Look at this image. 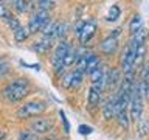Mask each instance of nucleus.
I'll use <instances>...</instances> for the list:
<instances>
[{
    "label": "nucleus",
    "instance_id": "nucleus-9",
    "mask_svg": "<svg viewBox=\"0 0 149 140\" xmlns=\"http://www.w3.org/2000/svg\"><path fill=\"white\" fill-rule=\"evenodd\" d=\"M121 73L118 69H110L106 72V76H104V86L107 89H115L118 84H121Z\"/></svg>",
    "mask_w": 149,
    "mask_h": 140
},
{
    "label": "nucleus",
    "instance_id": "nucleus-23",
    "mask_svg": "<svg viewBox=\"0 0 149 140\" xmlns=\"http://www.w3.org/2000/svg\"><path fill=\"white\" fill-rule=\"evenodd\" d=\"M19 140H39V135L33 131H22L19 134Z\"/></svg>",
    "mask_w": 149,
    "mask_h": 140
},
{
    "label": "nucleus",
    "instance_id": "nucleus-6",
    "mask_svg": "<svg viewBox=\"0 0 149 140\" xmlns=\"http://www.w3.org/2000/svg\"><path fill=\"white\" fill-rule=\"evenodd\" d=\"M135 50L132 45H127L126 50L123 51V58H121V65H123V70L124 73H129V72H134V67H135Z\"/></svg>",
    "mask_w": 149,
    "mask_h": 140
},
{
    "label": "nucleus",
    "instance_id": "nucleus-20",
    "mask_svg": "<svg viewBox=\"0 0 149 140\" xmlns=\"http://www.w3.org/2000/svg\"><path fill=\"white\" fill-rule=\"evenodd\" d=\"M141 23H143L141 17H140V16H134L132 20H130V23H129V31L132 33V34H135L138 30H141V28H143Z\"/></svg>",
    "mask_w": 149,
    "mask_h": 140
},
{
    "label": "nucleus",
    "instance_id": "nucleus-25",
    "mask_svg": "<svg viewBox=\"0 0 149 140\" xmlns=\"http://www.w3.org/2000/svg\"><path fill=\"white\" fill-rule=\"evenodd\" d=\"M0 19H5V20H9V19H13V14L9 13V9L5 6V5L0 3Z\"/></svg>",
    "mask_w": 149,
    "mask_h": 140
},
{
    "label": "nucleus",
    "instance_id": "nucleus-16",
    "mask_svg": "<svg viewBox=\"0 0 149 140\" xmlns=\"http://www.w3.org/2000/svg\"><path fill=\"white\" fill-rule=\"evenodd\" d=\"M30 34L31 33H30V30H28V27H20L17 31H14V39H16L17 42H25Z\"/></svg>",
    "mask_w": 149,
    "mask_h": 140
},
{
    "label": "nucleus",
    "instance_id": "nucleus-26",
    "mask_svg": "<svg viewBox=\"0 0 149 140\" xmlns=\"http://www.w3.org/2000/svg\"><path fill=\"white\" fill-rule=\"evenodd\" d=\"M65 33H67V23H59V25H58V30H56L54 39H62Z\"/></svg>",
    "mask_w": 149,
    "mask_h": 140
},
{
    "label": "nucleus",
    "instance_id": "nucleus-30",
    "mask_svg": "<svg viewBox=\"0 0 149 140\" xmlns=\"http://www.w3.org/2000/svg\"><path fill=\"white\" fill-rule=\"evenodd\" d=\"M72 81H73V72L68 73L67 76L62 79V86H64V87H72Z\"/></svg>",
    "mask_w": 149,
    "mask_h": 140
},
{
    "label": "nucleus",
    "instance_id": "nucleus-3",
    "mask_svg": "<svg viewBox=\"0 0 149 140\" xmlns=\"http://www.w3.org/2000/svg\"><path fill=\"white\" fill-rule=\"evenodd\" d=\"M47 109V103L45 101H28L23 106L19 107V111L16 112V115L19 118H30V117H36L42 114Z\"/></svg>",
    "mask_w": 149,
    "mask_h": 140
},
{
    "label": "nucleus",
    "instance_id": "nucleus-11",
    "mask_svg": "<svg viewBox=\"0 0 149 140\" xmlns=\"http://www.w3.org/2000/svg\"><path fill=\"white\" fill-rule=\"evenodd\" d=\"M102 115H104L106 120H109L113 115H116V100H115V97L109 98V100L106 101V104L102 106Z\"/></svg>",
    "mask_w": 149,
    "mask_h": 140
},
{
    "label": "nucleus",
    "instance_id": "nucleus-18",
    "mask_svg": "<svg viewBox=\"0 0 149 140\" xmlns=\"http://www.w3.org/2000/svg\"><path fill=\"white\" fill-rule=\"evenodd\" d=\"M31 2H23V0H14L13 2V6L16 11L19 13H26V11H30L31 9Z\"/></svg>",
    "mask_w": 149,
    "mask_h": 140
},
{
    "label": "nucleus",
    "instance_id": "nucleus-27",
    "mask_svg": "<svg viewBox=\"0 0 149 140\" xmlns=\"http://www.w3.org/2000/svg\"><path fill=\"white\" fill-rule=\"evenodd\" d=\"M8 25H9V28H11V30L13 31H17L19 30V28H20L22 25H20V23H19V20H17V19L16 17H13V19H9V20H8Z\"/></svg>",
    "mask_w": 149,
    "mask_h": 140
},
{
    "label": "nucleus",
    "instance_id": "nucleus-2",
    "mask_svg": "<svg viewBox=\"0 0 149 140\" xmlns=\"http://www.w3.org/2000/svg\"><path fill=\"white\" fill-rule=\"evenodd\" d=\"M143 114V95L140 92V83L137 81L132 87V98H130V104H129V117L130 120L138 123L141 120Z\"/></svg>",
    "mask_w": 149,
    "mask_h": 140
},
{
    "label": "nucleus",
    "instance_id": "nucleus-17",
    "mask_svg": "<svg viewBox=\"0 0 149 140\" xmlns=\"http://www.w3.org/2000/svg\"><path fill=\"white\" fill-rule=\"evenodd\" d=\"M76 59H78V50L76 48H70L68 50V53L67 56L64 58V65L65 67H68V65H73V64H76Z\"/></svg>",
    "mask_w": 149,
    "mask_h": 140
},
{
    "label": "nucleus",
    "instance_id": "nucleus-15",
    "mask_svg": "<svg viewBox=\"0 0 149 140\" xmlns=\"http://www.w3.org/2000/svg\"><path fill=\"white\" fill-rule=\"evenodd\" d=\"M101 67V59L98 58V56H95L93 55L90 59H88V62H87V65H86V73H88V75H92L93 72H95L96 69H100Z\"/></svg>",
    "mask_w": 149,
    "mask_h": 140
},
{
    "label": "nucleus",
    "instance_id": "nucleus-10",
    "mask_svg": "<svg viewBox=\"0 0 149 140\" xmlns=\"http://www.w3.org/2000/svg\"><path fill=\"white\" fill-rule=\"evenodd\" d=\"M116 48H118V39L112 36H107L104 41L101 42V51L104 55H113Z\"/></svg>",
    "mask_w": 149,
    "mask_h": 140
},
{
    "label": "nucleus",
    "instance_id": "nucleus-22",
    "mask_svg": "<svg viewBox=\"0 0 149 140\" xmlns=\"http://www.w3.org/2000/svg\"><path fill=\"white\" fill-rule=\"evenodd\" d=\"M144 53H146V45L138 47L137 51H135V65H140L144 59Z\"/></svg>",
    "mask_w": 149,
    "mask_h": 140
},
{
    "label": "nucleus",
    "instance_id": "nucleus-32",
    "mask_svg": "<svg viewBox=\"0 0 149 140\" xmlns=\"http://www.w3.org/2000/svg\"><path fill=\"white\" fill-rule=\"evenodd\" d=\"M59 115H61V118H62V121H64V129H65V132H68L70 131V125H68V121H67V118H65V114L62 111L59 112Z\"/></svg>",
    "mask_w": 149,
    "mask_h": 140
},
{
    "label": "nucleus",
    "instance_id": "nucleus-19",
    "mask_svg": "<svg viewBox=\"0 0 149 140\" xmlns=\"http://www.w3.org/2000/svg\"><path fill=\"white\" fill-rule=\"evenodd\" d=\"M120 14H121V9H120L118 5H112L109 13H107V16H106V20L107 22H115L116 19L120 17Z\"/></svg>",
    "mask_w": 149,
    "mask_h": 140
},
{
    "label": "nucleus",
    "instance_id": "nucleus-24",
    "mask_svg": "<svg viewBox=\"0 0 149 140\" xmlns=\"http://www.w3.org/2000/svg\"><path fill=\"white\" fill-rule=\"evenodd\" d=\"M54 2H48V0H40V2H37V6H39L40 11H47L48 13V9H53L54 8Z\"/></svg>",
    "mask_w": 149,
    "mask_h": 140
},
{
    "label": "nucleus",
    "instance_id": "nucleus-33",
    "mask_svg": "<svg viewBox=\"0 0 149 140\" xmlns=\"http://www.w3.org/2000/svg\"><path fill=\"white\" fill-rule=\"evenodd\" d=\"M120 34H121V28H115V30L112 31L109 36H112V37H116V39H118V37H120Z\"/></svg>",
    "mask_w": 149,
    "mask_h": 140
},
{
    "label": "nucleus",
    "instance_id": "nucleus-31",
    "mask_svg": "<svg viewBox=\"0 0 149 140\" xmlns=\"http://www.w3.org/2000/svg\"><path fill=\"white\" fill-rule=\"evenodd\" d=\"M78 131H79V132H81L82 135H88V134H92V128H90V126H86V125H81V126H79V128H78Z\"/></svg>",
    "mask_w": 149,
    "mask_h": 140
},
{
    "label": "nucleus",
    "instance_id": "nucleus-7",
    "mask_svg": "<svg viewBox=\"0 0 149 140\" xmlns=\"http://www.w3.org/2000/svg\"><path fill=\"white\" fill-rule=\"evenodd\" d=\"M54 128V121L48 118V117H44V118H37L31 123V131L36 132L37 135L39 134H47L50 132L51 129Z\"/></svg>",
    "mask_w": 149,
    "mask_h": 140
},
{
    "label": "nucleus",
    "instance_id": "nucleus-4",
    "mask_svg": "<svg viewBox=\"0 0 149 140\" xmlns=\"http://www.w3.org/2000/svg\"><path fill=\"white\" fill-rule=\"evenodd\" d=\"M70 48H72V45H70L68 41H61L58 47H56L54 55H53V65H54V72L58 75H61V72H64V69H65L64 58L67 56Z\"/></svg>",
    "mask_w": 149,
    "mask_h": 140
},
{
    "label": "nucleus",
    "instance_id": "nucleus-21",
    "mask_svg": "<svg viewBox=\"0 0 149 140\" xmlns=\"http://www.w3.org/2000/svg\"><path fill=\"white\" fill-rule=\"evenodd\" d=\"M116 117H118V118H116V120H118V125L121 126V128L127 129V128H129V120H130V117L127 115V109H126V111H121Z\"/></svg>",
    "mask_w": 149,
    "mask_h": 140
},
{
    "label": "nucleus",
    "instance_id": "nucleus-12",
    "mask_svg": "<svg viewBox=\"0 0 149 140\" xmlns=\"http://www.w3.org/2000/svg\"><path fill=\"white\" fill-rule=\"evenodd\" d=\"M101 95H102V90L101 89H98L95 86H90L88 89V95H87V101L90 106H98L101 101Z\"/></svg>",
    "mask_w": 149,
    "mask_h": 140
},
{
    "label": "nucleus",
    "instance_id": "nucleus-28",
    "mask_svg": "<svg viewBox=\"0 0 149 140\" xmlns=\"http://www.w3.org/2000/svg\"><path fill=\"white\" fill-rule=\"evenodd\" d=\"M8 70H9L8 62H5L3 58H0V76H3L5 73H8Z\"/></svg>",
    "mask_w": 149,
    "mask_h": 140
},
{
    "label": "nucleus",
    "instance_id": "nucleus-34",
    "mask_svg": "<svg viewBox=\"0 0 149 140\" xmlns=\"http://www.w3.org/2000/svg\"><path fill=\"white\" fill-rule=\"evenodd\" d=\"M5 137H6V132H5V131H0V140H3Z\"/></svg>",
    "mask_w": 149,
    "mask_h": 140
},
{
    "label": "nucleus",
    "instance_id": "nucleus-13",
    "mask_svg": "<svg viewBox=\"0 0 149 140\" xmlns=\"http://www.w3.org/2000/svg\"><path fill=\"white\" fill-rule=\"evenodd\" d=\"M132 41H130V45L134 47L135 50L138 48V47H141L144 45V41H146V37H148V31H146V28H141V30H138L135 34H132Z\"/></svg>",
    "mask_w": 149,
    "mask_h": 140
},
{
    "label": "nucleus",
    "instance_id": "nucleus-35",
    "mask_svg": "<svg viewBox=\"0 0 149 140\" xmlns=\"http://www.w3.org/2000/svg\"><path fill=\"white\" fill-rule=\"evenodd\" d=\"M148 123H149V120H148Z\"/></svg>",
    "mask_w": 149,
    "mask_h": 140
},
{
    "label": "nucleus",
    "instance_id": "nucleus-5",
    "mask_svg": "<svg viewBox=\"0 0 149 140\" xmlns=\"http://www.w3.org/2000/svg\"><path fill=\"white\" fill-rule=\"evenodd\" d=\"M50 22V14L47 11H36L33 14V17L30 19V23H28V30L30 33H37V31H42L47 23Z\"/></svg>",
    "mask_w": 149,
    "mask_h": 140
},
{
    "label": "nucleus",
    "instance_id": "nucleus-1",
    "mask_svg": "<svg viewBox=\"0 0 149 140\" xmlns=\"http://www.w3.org/2000/svg\"><path fill=\"white\" fill-rule=\"evenodd\" d=\"M28 92H30V83H28V79L19 78L3 89L2 97L9 103H16L19 100H22V98H25L28 95Z\"/></svg>",
    "mask_w": 149,
    "mask_h": 140
},
{
    "label": "nucleus",
    "instance_id": "nucleus-14",
    "mask_svg": "<svg viewBox=\"0 0 149 140\" xmlns=\"http://www.w3.org/2000/svg\"><path fill=\"white\" fill-rule=\"evenodd\" d=\"M51 45H53V39H50V37H44V39H40L39 42H36V44L33 45V50L39 51V53H45L47 50L51 48Z\"/></svg>",
    "mask_w": 149,
    "mask_h": 140
},
{
    "label": "nucleus",
    "instance_id": "nucleus-29",
    "mask_svg": "<svg viewBox=\"0 0 149 140\" xmlns=\"http://www.w3.org/2000/svg\"><path fill=\"white\" fill-rule=\"evenodd\" d=\"M138 125H140V135H144V134L149 131V123H146V121H143V120H140Z\"/></svg>",
    "mask_w": 149,
    "mask_h": 140
},
{
    "label": "nucleus",
    "instance_id": "nucleus-8",
    "mask_svg": "<svg viewBox=\"0 0 149 140\" xmlns=\"http://www.w3.org/2000/svg\"><path fill=\"white\" fill-rule=\"evenodd\" d=\"M95 33H96V22L95 20H87L86 23H84V27H82L81 34L78 36L79 41H81V44L86 45L87 42H90L92 37L95 36Z\"/></svg>",
    "mask_w": 149,
    "mask_h": 140
}]
</instances>
